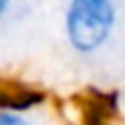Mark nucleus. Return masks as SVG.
Wrapping results in <instances>:
<instances>
[{
    "label": "nucleus",
    "mask_w": 125,
    "mask_h": 125,
    "mask_svg": "<svg viewBox=\"0 0 125 125\" xmlns=\"http://www.w3.org/2000/svg\"><path fill=\"white\" fill-rule=\"evenodd\" d=\"M121 26V0H62L60 37L76 58L100 56Z\"/></svg>",
    "instance_id": "nucleus-1"
},
{
    "label": "nucleus",
    "mask_w": 125,
    "mask_h": 125,
    "mask_svg": "<svg viewBox=\"0 0 125 125\" xmlns=\"http://www.w3.org/2000/svg\"><path fill=\"white\" fill-rule=\"evenodd\" d=\"M0 125H46L40 118V114H14L0 111Z\"/></svg>",
    "instance_id": "nucleus-2"
},
{
    "label": "nucleus",
    "mask_w": 125,
    "mask_h": 125,
    "mask_svg": "<svg viewBox=\"0 0 125 125\" xmlns=\"http://www.w3.org/2000/svg\"><path fill=\"white\" fill-rule=\"evenodd\" d=\"M16 5H19V0H0V28L14 16Z\"/></svg>",
    "instance_id": "nucleus-3"
}]
</instances>
